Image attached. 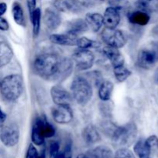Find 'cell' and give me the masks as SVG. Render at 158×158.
Instances as JSON below:
<instances>
[{
  "label": "cell",
  "instance_id": "6da1fadb",
  "mask_svg": "<svg viewBox=\"0 0 158 158\" xmlns=\"http://www.w3.org/2000/svg\"><path fill=\"white\" fill-rule=\"evenodd\" d=\"M73 68V60L61 57L54 52H42L33 60L35 73L48 80L62 81L66 80L72 73Z\"/></svg>",
  "mask_w": 158,
  "mask_h": 158
},
{
  "label": "cell",
  "instance_id": "7a4b0ae2",
  "mask_svg": "<svg viewBox=\"0 0 158 158\" xmlns=\"http://www.w3.org/2000/svg\"><path fill=\"white\" fill-rule=\"evenodd\" d=\"M23 91V77L19 74H11L0 80V94L7 101H15Z\"/></svg>",
  "mask_w": 158,
  "mask_h": 158
},
{
  "label": "cell",
  "instance_id": "3957f363",
  "mask_svg": "<svg viewBox=\"0 0 158 158\" xmlns=\"http://www.w3.org/2000/svg\"><path fill=\"white\" fill-rule=\"evenodd\" d=\"M55 134V127L48 121L46 116H40L35 119L31 134V140L34 145L41 146L46 139L54 137Z\"/></svg>",
  "mask_w": 158,
  "mask_h": 158
},
{
  "label": "cell",
  "instance_id": "277c9868",
  "mask_svg": "<svg viewBox=\"0 0 158 158\" xmlns=\"http://www.w3.org/2000/svg\"><path fill=\"white\" fill-rule=\"evenodd\" d=\"M73 98L78 104L85 106L93 97L92 84L86 77L78 76L73 79L71 84Z\"/></svg>",
  "mask_w": 158,
  "mask_h": 158
},
{
  "label": "cell",
  "instance_id": "5b68a950",
  "mask_svg": "<svg viewBox=\"0 0 158 158\" xmlns=\"http://www.w3.org/2000/svg\"><path fill=\"white\" fill-rule=\"evenodd\" d=\"M137 135V125L133 122L123 126H117L110 138L117 146L129 147L135 140Z\"/></svg>",
  "mask_w": 158,
  "mask_h": 158
},
{
  "label": "cell",
  "instance_id": "8992f818",
  "mask_svg": "<svg viewBox=\"0 0 158 158\" xmlns=\"http://www.w3.org/2000/svg\"><path fill=\"white\" fill-rule=\"evenodd\" d=\"M158 63V42L153 41L139 50L137 63L144 69H151Z\"/></svg>",
  "mask_w": 158,
  "mask_h": 158
},
{
  "label": "cell",
  "instance_id": "52a82bcc",
  "mask_svg": "<svg viewBox=\"0 0 158 158\" xmlns=\"http://www.w3.org/2000/svg\"><path fill=\"white\" fill-rule=\"evenodd\" d=\"M101 38L106 46L117 49L123 47L127 43L126 35L121 30L117 29L105 28L101 32Z\"/></svg>",
  "mask_w": 158,
  "mask_h": 158
},
{
  "label": "cell",
  "instance_id": "ba28073f",
  "mask_svg": "<svg viewBox=\"0 0 158 158\" xmlns=\"http://www.w3.org/2000/svg\"><path fill=\"white\" fill-rule=\"evenodd\" d=\"M19 128L15 123L4 125L0 131V140L8 148L15 146L19 143Z\"/></svg>",
  "mask_w": 158,
  "mask_h": 158
},
{
  "label": "cell",
  "instance_id": "9c48e42d",
  "mask_svg": "<svg viewBox=\"0 0 158 158\" xmlns=\"http://www.w3.org/2000/svg\"><path fill=\"white\" fill-rule=\"evenodd\" d=\"M95 56L89 49H79L73 55V62L75 63L76 68L79 71H85L94 66Z\"/></svg>",
  "mask_w": 158,
  "mask_h": 158
},
{
  "label": "cell",
  "instance_id": "30bf717a",
  "mask_svg": "<svg viewBox=\"0 0 158 158\" xmlns=\"http://www.w3.org/2000/svg\"><path fill=\"white\" fill-rule=\"evenodd\" d=\"M54 121L60 124H68L73 119V114L68 105H56L51 110Z\"/></svg>",
  "mask_w": 158,
  "mask_h": 158
},
{
  "label": "cell",
  "instance_id": "8fae6325",
  "mask_svg": "<svg viewBox=\"0 0 158 158\" xmlns=\"http://www.w3.org/2000/svg\"><path fill=\"white\" fill-rule=\"evenodd\" d=\"M51 98L56 105H68L71 103L73 97L69 92H68L61 85H55L51 88Z\"/></svg>",
  "mask_w": 158,
  "mask_h": 158
},
{
  "label": "cell",
  "instance_id": "7c38bea8",
  "mask_svg": "<svg viewBox=\"0 0 158 158\" xmlns=\"http://www.w3.org/2000/svg\"><path fill=\"white\" fill-rule=\"evenodd\" d=\"M103 17V25L107 29H117L120 22V11L114 6H109L106 9Z\"/></svg>",
  "mask_w": 158,
  "mask_h": 158
},
{
  "label": "cell",
  "instance_id": "4fadbf2b",
  "mask_svg": "<svg viewBox=\"0 0 158 158\" xmlns=\"http://www.w3.org/2000/svg\"><path fill=\"white\" fill-rule=\"evenodd\" d=\"M78 38V35L76 34L66 32L62 34H52L49 36V40L59 46H77Z\"/></svg>",
  "mask_w": 158,
  "mask_h": 158
},
{
  "label": "cell",
  "instance_id": "5bb4252c",
  "mask_svg": "<svg viewBox=\"0 0 158 158\" xmlns=\"http://www.w3.org/2000/svg\"><path fill=\"white\" fill-rule=\"evenodd\" d=\"M103 53L110 60L113 68L124 65V58L117 48L106 46L103 48Z\"/></svg>",
  "mask_w": 158,
  "mask_h": 158
},
{
  "label": "cell",
  "instance_id": "9a60e30c",
  "mask_svg": "<svg viewBox=\"0 0 158 158\" xmlns=\"http://www.w3.org/2000/svg\"><path fill=\"white\" fill-rule=\"evenodd\" d=\"M43 23L49 30L53 31L58 29L61 24V18L60 15L54 10L48 9L43 15Z\"/></svg>",
  "mask_w": 158,
  "mask_h": 158
},
{
  "label": "cell",
  "instance_id": "2e32d148",
  "mask_svg": "<svg viewBox=\"0 0 158 158\" xmlns=\"http://www.w3.org/2000/svg\"><path fill=\"white\" fill-rule=\"evenodd\" d=\"M82 137L85 143L89 145L94 144L101 140V136L98 130L93 124H89L83 128Z\"/></svg>",
  "mask_w": 158,
  "mask_h": 158
},
{
  "label": "cell",
  "instance_id": "e0dca14e",
  "mask_svg": "<svg viewBox=\"0 0 158 158\" xmlns=\"http://www.w3.org/2000/svg\"><path fill=\"white\" fill-rule=\"evenodd\" d=\"M151 17L148 12L142 10L134 11L128 14V20L131 23L140 26H144L149 23Z\"/></svg>",
  "mask_w": 158,
  "mask_h": 158
},
{
  "label": "cell",
  "instance_id": "ac0fdd59",
  "mask_svg": "<svg viewBox=\"0 0 158 158\" xmlns=\"http://www.w3.org/2000/svg\"><path fill=\"white\" fill-rule=\"evenodd\" d=\"M88 29H89V26L86 20L83 19H75L70 20L67 23V32L76 34L77 35L79 34L86 32Z\"/></svg>",
  "mask_w": 158,
  "mask_h": 158
},
{
  "label": "cell",
  "instance_id": "d6986e66",
  "mask_svg": "<svg viewBox=\"0 0 158 158\" xmlns=\"http://www.w3.org/2000/svg\"><path fill=\"white\" fill-rule=\"evenodd\" d=\"M89 28L94 32H98L103 25V17L101 14L97 12H89L85 17Z\"/></svg>",
  "mask_w": 158,
  "mask_h": 158
},
{
  "label": "cell",
  "instance_id": "ffe728a7",
  "mask_svg": "<svg viewBox=\"0 0 158 158\" xmlns=\"http://www.w3.org/2000/svg\"><path fill=\"white\" fill-rule=\"evenodd\" d=\"M88 158H114V152L106 146H98L86 153Z\"/></svg>",
  "mask_w": 158,
  "mask_h": 158
},
{
  "label": "cell",
  "instance_id": "44dd1931",
  "mask_svg": "<svg viewBox=\"0 0 158 158\" xmlns=\"http://www.w3.org/2000/svg\"><path fill=\"white\" fill-rule=\"evenodd\" d=\"M13 56L10 46L5 41H0V69L9 64Z\"/></svg>",
  "mask_w": 158,
  "mask_h": 158
},
{
  "label": "cell",
  "instance_id": "7402d4cb",
  "mask_svg": "<svg viewBox=\"0 0 158 158\" xmlns=\"http://www.w3.org/2000/svg\"><path fill=\"white\" fill-rule=\"evenodd\" d=\"M114 83L109 80H104L99 86L98 95L100 100L103 102H107L110 100L114 91Z\"/></svg>",
  "mask_w": 158,
  "mask_h": 158
},
{
  "label": "cell",
  "instance_id": "603a6c76",
  "mask_svg": "<svg viewBox=\"0 0 158 158\" xmlns=\"http://www.w3.org/2000/svg\"><path fill=\"white\" fill-rule=\"evenodd\" d=\"M12 14L13 19L17 25L20 26H26V19H25L24 11L20 3L15 2L12 6Z\"/></svg>",
  "mask_w": 158,
  "mask_h": 158
},
{
  "label": "cell",
  "instance_id": "cb8c5ba5",
  "mask_svg": "<svg viewBox=\"0 0 158 158\" xmlns=\"http://www.w3.org/2000/svg\"><path fill=\"white\" fill-rule=\"evenodd\" d=\"M134 151L138 158H150L151 154V150L143 139H140L135 143Z\"/></svg>",
  "mask_w": 158,
  "mask_h": 158
},
{
  "label": "cell",
  "instance_id": "d4e9b609",
  "mask_svg": "<svg viewBox=\"0 0 158 158\" xmlns=\"http://www.w3.org/2000/svg\"><path fill=\"white\" fill-rule=\"evenodd\" d=\"M137 6L148 13L158 12V0H137Z\"/></svg>",
  "mask_w": 158,
  "mask_h": 158
},
{
  "label": "cell",
  "instance_id": "484cf974",
  "mask_svg": "<svg viewBox=\"0 0 158 158\" xmlns=\"http://www.w3.org/2000/svg\"><path fill=\"white\" fill-rule=\"evenodd\" d=\"M41 17L42 12L40 8H36L30 16V19L32 24V32L35 36H38L39 33H40V26H41Z\"/></svg>",
  "mask_w": 158,
  "mask_h": 158
},
{
  "label": "cell",
  "instance_id": "4316f807",
  "mask_svg": "<svg viewBox=\"0 0 158 158\" xmlns=\"http://www.w3.org/2000/svg\"><path fill=\"white\" fill-rule=\"evenodd\" d=\"M114 73L116 80L120 83L124 82L131 75V71L128 69L124 65L114 68Z\"/></svg>",
  "mask_w": 158,
  "mask_h": 158
},
{
  "label": "cell",
  "instance_id": "83f0119b",
  "mask_svg": "<svg viewBox=\"0 0 158 158\" xmlns=\"http://www.w3.org/2000/svg\"><path fill=\"white\" fill-rule=\"evenodd\" d=\"M53 6L60 12H77L70 0H55Z\"/></svg>",
  "mask_w": 158,
  "mask_h": 158
},
{
  "label": "cell",
  "instance_id": "f1b7e54d",
  "mask_svg": "<svg viewBox=\"0 0 158 158\" xmlns=\"http://www.w3.org/2000/svg\"><path fill=\"white\" fill-rule=\"evenodd\" d=\"M77 46L79 49H89V48H99L100 46V43L94 40H89L87 37H80L77 40Z\"/></svg>",
  "mask_w": 158,
  "mask_h": 158
},
{
  "label": "cell",
  "instance_id": "f546056e",
  "mask_svg": "<svg viewBox=\"0 0 158 158\" xmlns=\"http://www.w3.org/2000/svg\"><path fill=\"white\" fill-rule=\"evenodd\" d=\"M52 158H73L72 143L68 141L63 149H60L59 152Z\"/></svg>",
  "mask_w": 158,
  "mask_h": 158
},
{
  "label": "cell",
  "instance_id": "4dcf8cb0",
  "mask_svg": "<svg viewBox=\"0 0 158 158\" xmlns=\"http://www.w3.org/2000/svg\"><path fill=\"white\" fill-rule=\"evenodd\" d=\"M114 158H136V157L131 150L126 148H122L116 151Z\"/></svg>",
  "mask_w": 158,
  "mask_h": 158
},
{
  "label": "cell",
  "instance_id": "1f68e13d",
  "mask_svg": "<svg viewBox=\"0 0 158 158\" xmlns=\"http://www.w3.org/2000/svg\"><path fill=\"white\" fill-rule=\"evenodd\" d=\"M26 158H46V155L44 153L40 154L35 148V145L33 143H30L28 148Z\"/></svg>",
  "mask_w": 158,
  "mask_h": 158
},
{
  "label": "cell",
  "instance_id": "d6a6232c",
  "mask_svg": "<svg viewBox=\"0 0 158 158\" xmlns=\"http://www.w3.org/2000/svg\"><path fill=\"white\" fill-rule=\"evenodd\" d=\"M147 145L151 150V153L155 152L158 150V137L156 135H151L145 140Z\"/></svg>",
  "mask_w": 158,
  "mask_h": 158
},
{
  "label": "cell",
  "instance_id": "836d02e7",
  "mask_svg": "<svg viewBox=\"0 0 158 158\" xmlns=\"http://www.w3.org/2000/svg\"><path fill=\"white\" fill-rule=\"evenodd\" d=\"M60 149V143H59L58 141H53L50 143L49 148V156H50V158H52L57 153L59 152Z\"/></svg>",
  "mask_w": 158,
  "mask_h": 158
},
{
  "label": "cell",
  "instance_id": "e575fe53",
  "mask_svg": "<svg viewBox=\"0 0 158 158\" xmlns=\"http://www.w3.org/2000/svg\"><path fill=\"white\" fill-rule=\"evenodd\" d=\"M26 2H27L28 9H29V17H30L35 9H36V0H26Z\"/></svg>",
  "mask_w": 158,
  "mask_h": 158
},
{
  "label": "cell",
  "instance_id": "d590c367",
  "mask_svg": "<svg viewBox=\"0 0 158 158\" xmlns=\"http://www.w3.org/2000/svg\"><path fill=\"white\" fill-rule=\"evenodd\" d=\"M9 29V24L7 20L2 16H0V30L7 31Z\"/></svg>",
  "mask_w": 158,
  "mask_h": 158
},
{
  "label": "cell",
  "instance_id": "8d00e7d4",
  "mask_svg": "<svg viewBox=\"0 0 158 158\" xmlns=\"http://www.w3.org/2000/svg\"><path fill=\"white\" fill-rule=\"evenodd\" d=\"M6 120V114L2 111V110L0 107V131L2 130V127L4 126L5 121Z\"/></svg>",
  "mask_w": 158,
  "mask_h": 158
},
{
  "label": "cell",
  "instance_id": "74e56055",
  "mask_svg": "<svg viewBox=\"0 0 158 158\" xmlns=\"http://www.w3.org/2000/svg\"><path fill=\"white\" fill-rule=\"evenodd\" d=\"M7 10V4L6 2H0V16H2Z\"/></svg>",
  "mask_w": 158,
  "mask_h": 158
},
{
  "label": "cell",
  "instance_id": "f35d334b",
  "mask_svg": "<svg viewBox=\"0 0 158 158\" xmlns=\"http://www.w3.org/2000/svg\"><path fill=\"white\" fill-rule=\"evenodd\" d=\"M154 81L156 82V83L158 84V67L157 68V69L155 70L154 74Z\"/></svg>",
  "mask_w": 158,
  "mask_h": 158
},
{
  "label": "cell",
  "instance_id": "ab89813d",
  "mask_svg": "<svg viewBox=\"0 0 158 158\" xmlns=\"http://www.w3.org/2000/svg\"><path fill=\"white\" fill-rule=\"evenodd\" d=\"M76 158H88V157H87V155H86V153H84V154H79V155L77 156Z\"/></svg>",
  "mask_w": 158,
  "mask_h": 158
},
{
  "label": "cell",
  "instance_id": "60d3db41",
  "mask_svg": "<svg viewBox=\"0 0 158 158\" xmlns=\"http://www.w3.org/2000/svg\"><path fill=\"white\" fill-rule=\"evenodd\" d=\"M157 126H158V121H157Z\"/></svg>",
  "mask_w": 158,
  "mask_h": 158
},
{
  "label": "cell",
  "instance_id": "b9f144b4",
  "mask_svg": "<svg viewBox=\"0 0 158 158\" xmlns=\"http://www.w3.org/2000/svg\"></svg>",
  "mask_w": 158,
  "mask_h": 158
}]
</instances>
